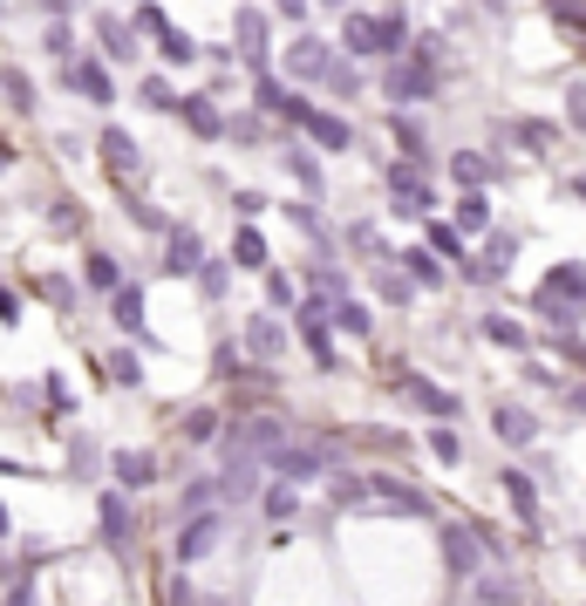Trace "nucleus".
<instances>
[{
	"label": "nucleus",
	"instance_id": "1",
	"mask_svg": "<svg viewBox=\"0 0 586 606\" xmlns=\"http://www.w3.org/2000/svg\"><path fill=\"white\" fill-rule=\"evenodd\" d=\"M219 532H225V518L219 512H198L185 532H177V559H205V552L219 545Z\"/></svg>",
	"mask_w": 586,
	"mask_h": 606
},
{
	"label": "nucleus",
	"instance_id": "2",
	"mask_svg": "<svg viewBox=\"0 0 586 606\" xmlns=\"http://www.w3.org/2000/svg\"><path fill=\"white\" fill-rule=\"evenodd\" d=\"M279 443H287V429H279L273 416H252V422L239 429V443H233V450H246V457H273Z\"/></svg>",
	"mask_w": 586,
	"mask_h": 606
},
{
	"label": "nucleus",
	"instance_id": "3",
	"mask_svg": "<svg viewBox=\"0 0 586 606\" xmlns=\"http://www.w3.org/2000/svg\"><path fill=\"white\" fill-rule=\"evenodd\" d=\"M273 470H279V477H321V450H294V443H279V450H273Z\"/></svg>",
	"mask_w": 586,
	"mask_h": 606
},
{
	"label": "nucleus",
	"instance_id": "4",
	"mask_svg": "<svg viewBox=\"0 0 586 606\" xmlns=\"http://www.w3.org/2000/svg\"><path fill=\"white\" fill-rule=\"evenodd\" d=\"M402 395H410V402H423V409H429V416H450V409H457V402H450L444 389H429V382H423V375H402Z\"/></svg>",
	"mask_w": 586,
	"mask_h": 606
},
{
	"label": "nucleus",
	"instance_id": "5",
	"mask_svg": "<svg viewBox=\"0 0 586 606\" xmlns=\"http://www.w3.org/2000/svg\"><path fill=\"white\" fill-rule=\"evenodd\" d=\"M252 484H260V457H246V450H233V464H225V491L246 497Z\"/></svg>",
	"mask_w": 586,
	"mask_h": 606
},
{
	"label": "nucleus",
	"instance_id": "6",
	"mask_svg": "<svg viewBox=\"0 0 586 606\" xmlns=\"http://www.w3.org/2000/svg\"><path fill=\"white\" fill-rule=\"evenodd\" d=\"M491 429H498V437H504V443H532V429H539V422H532L525 409H512V402H504V409L491 416Z\"/></svg>",
	"mask_w": 586,
	"mask_h": 606
},
{
	"label": "nucleus",
	"instance_id": "7",
	"mask_svg": "<svg viewBox=\"0 0 586 606\" xmlns=\"http://www.w3.org/2000/svg\"><path fill=\"white\" fill-rule=\"evenodd\" d=\"M150 470H158V464H150L144 450H123V457H116V484H130V491H137V484H150Z\"/></svg>",
	"mask_w": 586,
	"mask_h": 606
},
{
	"label": "nucleus",
	"instance_id": "8",
	"mask_svg": "<svg viewBox=\"0 0 586 606\" xmlns=\"http://www.w3.org/2000/svg\"><path fill=\"white\" fill-rule=\"evenodd\" d=\"M396 198H402V212H429L423 178H416V171H402V164H396Z\"/></svg>",
	"mask_w": 586,
	"mask_h": 606
},
{
	"label": "nucleus",
	"instance_id": "9",
	"mask_svg": "<svg viewBox=\"0 0 586 606\" xmlns=\"http://www.w3.org/2000/svg\"><path fill=\"white\" fill-rule=\"evenodd\" d=\"M300 123H308V130H314L327 150H341V143H348V123H341V116H314V110H300Z\"/></svg>",
	"mask_w": 586,
	"mask_h": 606
},
{
	"label": "nucleus",
	"instance_id": "10",
	"mask_svg": "<svg viewBox=\"0 0 586 606\" xmlns=\"http://www.w3.org/2000/svg\"><path fill=\"white\" fill-rule=\"evenodd\" d=\"M423 89H429L423 68H396V75H389V96H402V103H410V96H423Z\"/></svg>",
	"mask_w": 586,
	"mask_h": 606
},
{
	"label": "nucleus",
	"instance_id": "11",
	"mask_svg": "<svg viewBox=\"0 0 586 606\" xmlns=\"http://www.w3.org/2000/svg\"><path fill=\"white\" fill-rule=\"evenodd\" d=\"M116 320L123 327H144V293L137 287H116Z\"/></svg>",
	"mask_w": 586,
	"mask_h": 606
},
{
	"label": "nucleus",
	"instance_id": "12",
	"mask_svg": "<svg viewBox=\"0 0 586 606\" xmlns=\"http://www.w3.org/2000/svg\"><path fill=\"white\" fill-rule=\"evenodd\" d=\"M75 83L89 89V103H110V75L96 68V62H83V68H75Z\"/></svg>",
	"mask_w": 586,
	"mask_h": 606
},
{
	"label": "nucleus",
	"instance_id": "13",
	"mask_svg": "<svg viewBox=\"0 0 586 606\" xmlns=\"http://www.w3.org/2000/svg\"><path fill=\"white\" fill-rule=\"evenodd\" d=\"M504 491H512V504H519L525 518H539V497H532V484H525L519 470H504Z\"/></svg>",
	"mask_w": 586,
	"mask_h": 606
},
{
	"label": "nucleus",
	"instance_id": "14",
	"mask_svg": "<svg viewBox=\"0 0 586 606\" xmlns=\"http://www.w3.org/2000/svg\"><path fill=\"white\" fill-rule=\"evenodd\" d=\"M233 260H239V266H266V245H260V232H239V239H233Z\"/></svg>",
	"mask_w": 586,
	"mask_h": 606
},
{
	"label": "nucleus",
	"instance_id": "15",
	"mask_svg": "<svg viewBox=\"0 0 586 606\" xmlns=\"http://www.w3.org/2000/svg\"><path fill=\"white\" fill-rule=\"evenodd\" d=\"M402 260H410V273H416V280H423V287H437V280H444V266H437V252H402Z\"/></svg>",
	"mask_w": 586,
	"mask_h": 606
},
{
	"label": "nucleus",
	"instance_id": "16",
	"mask_svg": "<svg viewBox=\"0 0 586 606\" xmlns=\"http://www.w3.org/2000/svg\"><path fill=\"white\" fill-rule=\"evenodd\" d=\"M103 150H110V164H116V171H130V164H137V143L123 137V130H110V137H103Z\"/></svg>",
	"mask_w": 586,
	"mask_h": 606
},
{
	"label": "nucleus",
	"instance_id": "17",
	"mask_svg": "<svg viewBox=\"0 0 586 606\" xmlns=\"http://www.w3.org/2000/svg\"><path fill=\"white\" fill-rule=\"evenodd\" d=\"M103 532H110V539H130V518H123V497H103Z\"/></svg>",
	"mask_w": 586,
	"mask_h": 606
},
{
	"label": "nucleus",
	"instance_id": "18",
	"mask_svg": "<svg viewBox=\"0 0 586 606\" xmlns=\"http://www.w3.org/2000/svg\"><path fill=\"white\" fill-rule=\"evenodd\" d=\"M546 293H573V300H586V273H552V280H546Z\"/></svg>",
	"mask_w": 586,
	"mask_h": 606
},
{
	"label": "nucleus",
	"instance_id": "19",
	"mask_svg": "<svg viewBox=\"0 0 586 606\" xmlns=\"http://www.w3.org/2000/svg\"><path fill=\"white\" fill-rule=\"evenodd\" d=\"M171 266H177V273L198 266V239H191V232H177V239H171Z\"/></svg>",
	"mask_w": 586,
	"mask_h": 606
},
{
	"label": "nucleus",
	"instance_id": "20",
	"mask_svg": "<svg viewBox=\"0 0 586 606\" xmlns=\"http://www.w3.org/2000/svg\"><path fill=\"white\" fill-rule=\"evenodd\" d=\"M185 437H191V443H212V437H219V416H212V409H198V416L185 422Z\"/></svg>",
	"mask_w": 586,
	"mask_h": 606
},
{
	"label": "nucleus",
	"instance_id": "21",
	"mask_svg": "<svg viewBox=\"0 0 586 606\" xmlns=\"http://www.w3.org/2000/svg\"><path fill=\"white\" fill-rule=\"evenodd\" d=\"M294 68H300V75H321V68H327V48H314V41L294 48Z\"/></svg>",
	"mask_w": 586,
	"mask_h": 606
},
{
	"label": "nucleus",
	"instance_id": "22",
	"mask_svg": "<svg viewBox=\"0 0 586 606\" xmlns=\"http://www.w3.org/2000/svg\"><path fill=\"white\" fill-rule=\"evenodd\" d=\"M444 552H450V566H471V559H477V545H471L464 532H444Z\"/></svg>",
	"mask_w": 586,
	"mask_h": 606
},
{
	"label": "nucleus",
	"instance_id": "23",
	"mask_svg": "<svg viewBox=\"0 0 586 606\" xmlns=\"http://www.w3.org/2000/svg\"><path fill=\"white\" fill-rule=\"evenodd\" d=\"M327 314H335V320L348 327V334H362V327H369V314H362V307H354V300H341V307H327Z\"/></svg>",
	"mask_w": 586,
	"mask_h": 606
},
{
	"label": "nucleus",
	"instance_id": "24",
	"mask_svg": "<svg viewBox=\"0 0 586 606\" xmlns=\"http://www.w3.org/2000/svg\"><path fill=\"white\" fill-rule=\"evenodd\" d=\"M457 178H464V185H484V178H491V164H484V157H457Z\"/></svg>",
	"mask_w": 586,
	"mask_h": 606
},
{
	"label": "nucleus",
	"instance_id": "25",
	"mask_svg": "<svg viewBox=\"0 0 586 606\" xmlns=\"http://www.w3.org/2000/svg\"><path fill=\"white\" fill-rule=\"evenodd\" d=\"M457 218H464V225H471V232H477V225H484V218H491V212H484V198L471 191V198H464V205H457Z\"/></svg>",
	"mask_w": 586,
	"mask_h": 606
},
{
	"label": "nucleus",
	"instance_id": "26",
	"mask_svg": "<svg viewBox=\"0 0 586 606\" xmlns=\"http://www.w3.org/2000/svg\"><path fill=\"white\" fill-rule=\"evenodd\" d=\"M89 280H96V287H116V260H103V252H96V260H89Z\"/></svg>",
	"mask_w": 586,
	"mask_h": 606
},
{
	"label": "nucleus",
	"instance_id": "27",
	"mask_svg": "<svg viewBox=\"0 0 586 606\" xmlns=\"http://www.w3.org/2000/svg\"><path fill=\"white\" fill-rule=\"evenodd\" d=\"M429 450H437L444 464H457V437H450V429H429Z\"/></svg>",
	"mask_w": 586,
	"mask_h": 606
},
{
	"label": "nucleus",
	"instance_id": "28",
	"mask_svg": "<svg viewBox=\"0 0 586 606\" xmlns=\"http://www.w3.org/2000/svg\"><path fill=\"white\" fill-rule=\"evenodd\" d=\"M252 348H266V355H273V348H279V327H273V320H260V327H252Z\"/></svg>",
	"mask_w": 586,
	"mask_h": 606
},
{
	"label": "nucleus",
	"instance_id": "29",
	"mask_svg": "<svg viewBox=\"0 0 586 606\" xmlns=\"http://www.w3.org/2000/svg\"><path fill=\"white\" fill-rule=\"evenodd\" d=\"M429 245H437V252H457V260H464V245H457L450 225H437V232H429Z\"/></svg>",
	"mask_w": 586,
	"mask_h": 606
},
{
	"label": "nucleus",
	"instance_id": "30",
	"mask_svg": "<svg viewBox=\"0 0 586 606\" xmlns=\"http://www.w3.org/2000/svg\"><path fill=\"white\" fill-rule=\"evenodd\" d=\"M8 606H28V593H14V599H8Z\"/></svg>",
	"mask_w": 586,
	"mask_h": 606
},
{
	"label": "nucleus",
	"instance_id": "31",
	"mask_svg": "<svg viewBox=\"0 0 586 606\" xmlns=\"http://www.w3.org/2000/svg\"><path fill=\"white\" fill-rule=\"evenodd\" d=\"M0 532H8V504H0Z\"/></svg>",
	"mask_w": 586,
	"mask_h": 606
},
{
	"label": "nucleus",
	"instance_id": "32",
	"mask_svg": "<svg viewBox=\"0 0 586 606\" xmlns=\"http://www.w3.org/2000/svg\"><path fill=\"white\" fill-rule=\"evenodd\" d=\"M573 191H579V198H586V178H573Z\"/></svg>",
	"mask_w": 586,
	"mask_h": 606
},
{
	"label": "nucleus",
	"instance_id": "33",
	"mask_svg": "<svg viewBox=\"0 0 586 606\" xmlns=\"http://www.w3.org/2000/svg\"><path fill=\"white\" fill-rule=\"evenodd\" d=\"M579 559H586V545H579Z\"/></svg>",
	"mask_w": 586,
	"mask_h": 606
}]
</instances>
